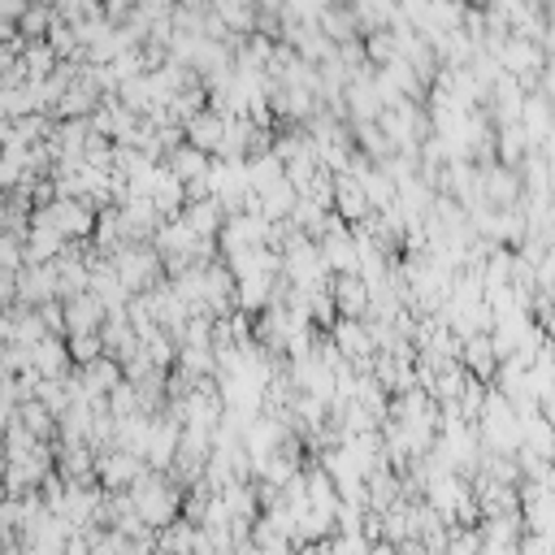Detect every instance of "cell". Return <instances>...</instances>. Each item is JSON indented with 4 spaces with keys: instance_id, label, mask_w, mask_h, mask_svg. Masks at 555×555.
Wrapping results in <instances>:
<instances>
[{
    "instance_id": "cell-1",
    "label": "cell",
    "mask_w": 555,
    "mask_h": 555,
    "mask_svg": "<svg viewBox=\"0 0 555 555\" xmlns=\"http://www.w3.org/2000/svg\"><path fill=\"white\" fill-rule=\"evenodd\" d=\"M225 126H230V113L225 108H217V104H204L199 113H191L186 121H182V130H186V139L195 143V147H204V152H221V143H225Z\"/></svg>"
}]
</instances>
